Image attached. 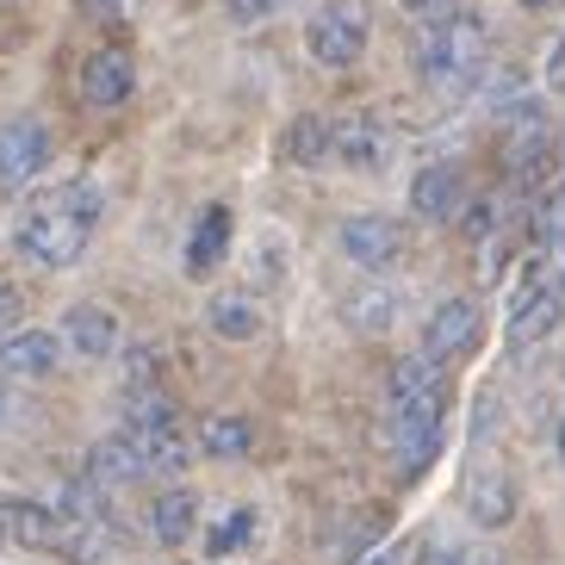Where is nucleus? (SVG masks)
Wrapping results in <instances>:
<instances>
[{"mask_svg": "<svg viewBox=\"0 0 565 565\" xmlns=\"http://www.w3.org/2000/svg\"><path fill=\"white\" fill-rule=\"evenodd\" d=\"M441 441H448V392H441V380L423 385L416 398L392 404V454H398L404 479H423L429 460L441 454Z\"/></svg>", "mask_w": 565, "mask_h": 565, "instance_id": "nucleus-3", "label": "nucleus"}, {"mask_svg": "<svg viewBox=\"0 0 565 565\" xmlns=\"http://www.w3.org/2000/svg\"><path fill=\"white\" fill-rule=\"evenodd\" d=\"M411 63L435 94H472L491 75V25L484 13H435L411 38Z\"/></svg>", "mask_w": 565, "mask_h": 565, "instance_id": "nucleus-2", "label": "nucleus"}, {"mask_svg": "<svg viewBox=\"0 0 565 565\" xmlns=\"http://www.w3.org/2000/svg\"><path fill=\"white\" fill-rule=\"evenodd\" d=\"M373 44V7L366 0H323L305 19V51L317 68H354Z\"/></svg>", "mask_w": 565, "mask_h": 565, "instance_id": "nucleus-4", "label": "nucleus"}, {"mask_svg": "<svg viewBox=\"0 0 565 565\" xmlns=\"http://www.w3.org/2000/svg\"><path fill=\"white\" fill-rule=\"evenodd\" d=\"M335 243H342V255H349L361 274H385V267L404 262L411 231H404L398 217H385V212H354V217H342Z\"/></svg>", "mask_w": 565, "mask_h": 565, "instance_id": "nucleus-7", "label": "nucleus"}, {"mask_svg": "<svg viewBox=\"0 0 565 565\" xmlns=\"http://www.w3.org/2000/svg\"><path fill=\"white\" fill-rule=\"evenodd\" d=\"M19 317H25V299L13 286H0V330H19Z\"/></svg>", "mask_w": 565, "mask_h": 565, "instance_id": "nucleus-28", "label": "nucleus"}, {"mask_svg": "<svg viewBox=\"0 0 565 565\" xmlns=\"http://www.w3.org/2000/svg\"><path fill=\"white\" fill-rule=\"evenodd\" d=\"M255 534H262V510L255 503H236V510H224L205 529V559H231V553L255 547Z\"/></svg>", "mask_w": 565, "mask_h": 565, "instance_id": "nucleus-20", "label": "nucleus"}, {"mask_svg": "<svg viewBox=\"0 0 565 565\" xmlns=\"http://www.w3.org/2000/svg\"><path fill=\"white\" fill-rule=\"evenodd\" d=\"M466 205V174L454 162H423L411 181V212L423 217V224H448V217H460Z\"/></svg>", "mask_w": 565, "mask_h": 565, "instance_id": "nucleus-14", "label": "nucleus"}, {"mask_svg": "<svg viewBox=\"0 0 565 565\" xmlns=\"http://www.w3.org/2000/svg\"><path fill=\"white\" fill-rule=\"evenodd\" d=\"M13 416V392H7V380H0V423Z\"/></svg>", "mask_w": 565, "mask_h": 565, "instance_id": "nucleus-31", "label": "nucleus"}, {"mask_svg": "<svg viewBox=\"0 0 565 565\" xmlns=\"http://www.w3.org/2000/svg\"><path fill=\"white\" fill-rule=\"evenodd\" d=\"M522 7H534V13H553V7H565V0H522Z\"/></svg>", "mask_w": 565, "mask_h": 565, "instance_id": "nucleus-32", "label": "nucleus"}, {"mask_svg": "<svg viewBox=\"0 0 565 565\" xmlns=\"http://www.w3.org/2000/svg\"><path fill=\"white\" fill-rule=\"evenodd\" d=\"M231 231H236L231 205H205L200 224H193V236H186V280H212L217 267H224V255H231Z\"/></svg>", "mask_w": 565, "mask_h": 565, "instance_id": "nucleus-18", "label": "nucleus"}, {"mask_svg": "<svg viewBox=\"0 0 565 565\" xmlns=\"http://www.w3.org/2000/svg\"><path fill=\"white\" fill-rule=\"evenodd\" d=\"M460 503L466 515H472V529H510L515 510H522V491H515V479L503 472V466H472L460 484Z\"/></svg>", "mask_w": 565, "mask_h": 565, "instance_id": "nucleus-9", "label": "nucleus"}, {"mask_svg": "<svg viewBox=\"0 0 565 565\" xmlns=\"http://www.w3.org/2000/svg\"><path fill=\"white\" fill-rule=\"evenodd\" d=\"M416 565H472V553H466L460 541H448V534H435V541L416 547Z\"/></svg>", "mask_w": 565, "mask_h": 565, "instance_id": "nucleus-25", "label": "nucleus"}, {"mask_svg": "<svg viewBox=\"0 0 565 565\" xmlns=\"http://www.w3.org/2000/svg\"><path fill=\"white\" fill-rule=\"evenodd\" d=\"M205 323H212V335H224V342H255V335H262V305H255L249 292H217V299L205 305Z\"/></svg>", "mask_w": 565, "mask_h": 565, "instance_id": "nucleus-19", "label": "nucleus"}, {"mask_svg": "<svg viewBox=\"0 0 565 565\" xmlns=\"http://www.w3.org/2000/svg\"><path fill=\"white\" fill-rule=\"evenodd\" d=\"M82 472L100 484V491H113V498L150 479V466H143V454L131 448V435H125V429L106 435V441H94V448H87V466H82Z\"/></svg>", "mask_w": 565, "mask_h": 565, "instance_id": "nucleus-16", "label": "nucleus"}, {"mask_svg": "<svg viewBox=\"0 0 565 565\" xmlns=\"http://www.w3.org/2000/svg\"><path fill=\"white\" fill-rule=\"evenodd\" d=\"M342 323L354 335H392L404 323V292L385 274H361V280L342 292Z\"/></svg>", "mask_w": 565, "mask_h": 565, "instance_id": "nucleus-8", "label": "nucleus"}, {"mask_svg": "<svg viewBox=\"0 0 565 565\" xmlns=\"http://www.w3.org/2000/svg\"><path fill=\"white\" fill-rule=\"evenodd\" d=\"M51 156H56V137L44 118H32V113L0 118V193H25L51 168Z\"/></svg>", "mask_w": 565, "mask_h": 565, "instance_id": "nucleus-6", "label": "nucleus"}, {"mask_svg": "<svg viewBox=\"0 0 565 565\" xmlns=\"http://www.w3.org/2000/svg\"><path fill=\"white\" fill-rule=\"evenodd\" d=\"M100 217H106V193L94 174H68V181L38 186L32 200L13 212V255L38 274H63L87 255V243L100 236Z\"/></svg>", "mask_w": 565, "mask_h": 565, "instance_id": "nucleus-1", "label": "nucleus"}, {"mask_svg": "<svg viewBox=\"0 0 565 565\" xmlns=\"http://www.w3.org/2000/svg\"><path fill=\"white\" fill-rule=\"evenodd\" d=\"M559 317H565V286L547 267V255H534V262L522 267V280L510 286V349L547 342V335L559 330Z\"/></svg>", "mask_w": 565, "mask_h": 565, "instance_id": "nucleus-5", "label": "nucleus"}, {"mask_svg": "<svg viewBox=\"0 0 565 565\" xmlns=\"http://www.w3.org/2000/svg\"><path fill=\"white\" fill-rule=\"evenodd\" d=\"M63 373V335L56 330H7L0 335V380H56Z\"/></svg>", "mask_w": 565, "mask_h": 565, "instance_id": "nucleus-11", "label": "nucleus"}, {"mask_svg": "<svg viewBox=\"0 0 565 565\" xmlns=\"http://www.w3.org/2000/svg\"><path fill=\"white\" fill-rule=\"evenodd\" d=\"M249 280H255V286H280V280H286V243H280V236H274V243H262V249H255V267H249Z\"/></svg>", "mask_w": 565, "mask_h": 565, "instance_id": "nucleus-24", "label": "nucleus"}, {"mask_svg": "<svg viewBox=\"0 0 565 565\" xmlns=\"http://www.w3.org/2000/svg\"><path fill=\"white\" fill-rule=\"evenodd\" d=\"M404 7H416V13H429V7H441V0H404Z\"/></svg>", "mask_w": 565, "mask_h": 565, "instance_id": "nucleus-33", "label": "nucleus"}, {"mask_svg": "<svg viewBox=\"0 0 565 565\" xmlns=\"http://www.w3.org/2000/svg\"><path fill=\"white\" fill-rule=\"evenodd\" d=\"M385 156H392V131H385L373 113L335 118V131H330V162L354 168V174H380Z\"/></svg>", "mask_w": 565, "mask_h": 565, "instance_id": "nucleus-12", "label": "nucleus"}, {"mask_svg": "<svg viewBox=\"0 0 565 565\" xmlns=\"http://www.w3.org/2000/svg\"><path fill=\"white\" fill-rule=\"evenodd\" d=\"M224 7H231L236 25H262V19H274L280 7H292V0H224Z\"/></svg>", "mask_w": 565, "mask_h": 565, "instance_id": "nucleus-26", "label": "nucleus"}, {"mask_svg": "<svg viewBox=\"0 0 565 565\" xmlns=\"http://www.w3.org/2000/svg\"><path fill=\"white\" fill-rule=\"evenodd\" d=\"M137 94V63L125 44H100V51L82 63V100L100 106V113H113V106H125Z\"/></svg>", "mask_w": 565, "mask_h": 565, "instance_id": "nucleus-13", "label": "nucleus"}, {"mask_svg": "<svg viewBox=\"0 0 565 565\" xmlns=\"http://www.w3.org/2000/svg\"><path fill=\"white\" fill-rule=\"evenodd\" d=\"M143 529H150L156 547H186V541L200 534V498H193L186 484H168V491H156L150 510H143Z\"/></svg>", "mask_w": 565, "mask_h": 565, "instance_id": "nucleus-17", "label": "nucleus"}, {"mask_svg": "<svg viewBox=\"0 0 565 565\" xmlns=\"http://www.w3.org/2000/svg\"><path fill=\"white\" fill-rule=\"evenodd\" d=\"M441 380V366L429 361V354H404L398 366H392V404H404V398H416L423 385H435Z\"/></svg>", "mask_w": 565, "mask_h": 565, "instance_id": "nucleus-23", "label": "nucleus"}, {"mask_svg": "<svg viewBox=\"0 0 565 565\" xmlns=\"http://www.w3.org/2000/svg\"><path fill=\"white\" fill-rule=\"evenodd\" d=\"M479 349V299H441L429 317H423V354L435 366L460 361V354Z\"/></svg>", "mask_w": 565, "mask_h": 565, "instance_id": "nucleus-10", "label": "nucleus"}, {"mask_svg": "<svg viewBox=\"0 0 565 565\" xmlns=\"http://www.w3.org/2000/svg\"><path fill=\"white\" fill-rule=\"evenodd\" d=\"M200 448L212 454V460H243V454L255 448L249 416H205L200 423Z\"/></svg>", "mask_w": 565, "mask_h": 565, "instance_id": "nucleus-22", "label": "nucleus"}, {"mask_svg": "<svg viewBox=\"0 0 565 565\" xmlns=\"http://www.w3.org/2000/svg\"><path fill=\"white\" fill-rule=\"evenodd\" d=\"M541 75H547V87H553V94H565V38H553L547 68H541Z\"/></svg>", "mask_w": 565, "mask_h": 565, "instance_id": "nucleus-27", "label": "nucleus"}, {"mask_svg": "<svg viewBox=\"0 0 565 565\" xmlns=\"http://www.w3.org/2000/svg\"><path fill=\"white\" fill-rule=\"evenodd\" d=\"M56 335H63L68 354H82V361H94V366L118 354V317L106 311V305H68Z\"/></svg>", "mask_w": 565, "mask_h": 565, "instance_id": "nucleus-15", "label": "nucleus"}, {"mask_svg": "<svg viewBox=\"0 0 565 565\" xmlns=\"http://www.w3.org/2000/svg\"><path fill=\"white\" fill-rule=\"evenodd\" d=\"M553 454H559V466H565V404H559V423H553Z\"/></svg>", "mask_w": 565, "mask_h": 565, "instance_id": "nucleus-29", "label": "nucleus"}, {"mask_svg": "<svg viewBox=\"0 0 565 565\" xmlns=\"http://www.w3.org/2000/svg\"><path fill=\"white\" fill-rule=\"evenodd\" d=\"M330 131H335V118H292V131H286V162L292 168H317V162H330Z\"/></svg>", "mask_w": 565, "mask_h": 565, "instance_id": "nucleus-21", "label": "nucleus"}, {"mask_svg": "<svg viewBox=\"0 0 565 565\" xmlns=\"http://www.w3.org/2000/svg\"><path fill=\"white\" fill-rule=\"evenodd\" d=\"M361 565H398V547H380V553H366Z\"/></svg>", "mask_w": 565, "mask_h": 565, "instance_id": "nucleus-30", "label": "nucleus"}]
</instances>
